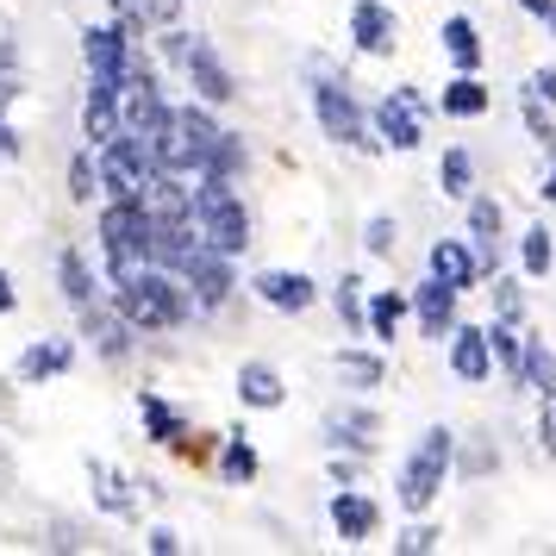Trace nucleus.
I'll use <instances>...</instances> for the list:
<instances>
[{"instance_id": "nucleus-1", "label": "nucleus", "mask_w": 556, "mask_h": 556, "mask_svg": "<svg viewBox=\"0 0 556 556\" xmlns=\"http://www.w3.org/2000/svg\"><path fill=\"white\" fill-rule=\"evenodd\" d=\"M106 301L138 326V338L181 331L188 319H201L194 301H188V288H181V276L156 269V263H138V269H126V276H113V281H106Z\"/></svg>"}, {"instance_id": "nucleus-2", "label": "nucleus", "mask_w": 556, "mask_h": 556, "mask_svg": "<svg viewBox=\"0 0 556 556\" xmlns=\"http://www.w3.org/2000/svg\"><path fill=\"white\" fill-rule=\"evenodd\" d=\"M306 106H313V126H319L326 144L381 156V138L369 131V106L356 101V88L338 76V70H313V76H306Z\"/></svg>"}, {"instance_id": "nucleus-3", "label": "nucleus", "mask_w": 556, "mask_h": 556, "mask_svg": "<svg viewBox=\"0 0 556 556\" xmlns=\"http://www.w3.org/2000/svg\"><path fill=\"white\" fill-rule=\"evenodd\" d=\"M194 226H201V238L213 251L226 256H244L256 238V219L231 176H194Z\"/></svg>"}, {"instance_id": "nucleus-4", "label": "nucleus", "mask_w": 556, "mask_h": 556, "mask_svg": "<svg viewBox=\"0 0 556 556\" xmlns=\"http://www.w3.org/2000/svg\"><path fill=\"white\" fill-rule=\"evenodd\" d=\"M94 238H101L106 281L126 276V269H138L144 251H151V206H144V194H106L101 219H94Z\"/></svg>"}, {"instance_id": "nucleus-5", "label": "nucleus", "mask_w": 556, "mask_h": 556, "mask_svg": "<svg viewBox=\"0 0 556 556\" xmlns=\"http://www.w3.org/2000/svg\"><path fill=\"white\" fill-rule=\"evenodd\" d=\"M451 469H456V431L451 426H426L419 444H413L406 463H401V481H394V494H401L406 513H426V506L444 494Z\"/></svg>"}, {"instance_id": "nucleus-6", "label": "nucleus", "mask_w": 556, "mask_h": 556, "mask_svg": "<svg viewBox=\"0 0 556 556\" xmlns=\"http://www.w3.org/2000/svg\"><path fill=\"white\" fill-rule=\"evenodd\" d=\"M426 119H431V101L413 81L369 101V131L381 138V151H426Z\"/></svg>"}, {"instance_id": "nucleus-7", "label": "nucleus", "mask_w": 556, "mask_h": 556, "mask_svg": "<svg viewBox=\"0 0 556 556\" xmlns=\"http://www.w3.org/2000/svg\"><path fill=\"white\" fill-rule=\"evenodd\" d=\"M94 169H101V194H144V181L156 176L151 144L138 131H113L106 144H94Z\"/></svg>"}, {"instance_id": "nucleus-8", "label": "nucleus", "mask_w": 556, "mask_h": 556, "mask_svg": "<svg viewBox=\"0 0 556 556\" xmlns=\"http://www.w3.org/2000/svg\"><path fill=\"white\" fill-rule=\"evenodd\" d=\"M181 276V288H188V301H194V313H219V306L238 294V256H226V251H213L201 238V251L188 256L176 269Z\"/></svg>"}, {"instance_id": "nucleus-9", "label": "nucleus", "mask_w": 556, "mask_h": 556, "mask_svg": "<svg viewBox=\"0 0 556 556\" xmlns=\"http://www.w3.org/2000/svg\"><path fill=\"white\" fill-rule=\"evenodd\" d=\"M76 338H88V351L101 356V363H126V356L138 351V326H131V319L106 301V294L94 306H81V313H76Z\"/></svg>"}, {"instance_id": "nucleus-10", "label": "nucleus", "mask_w": 556, "mask_h": 556, "mask_svg": "<svg viewBox=\"0 0 556 556\" xmlns=\"http://www.w3.org/2000/svg\"><path fill=\"white\" fill-rule=\"evenodd\" d=\"M131 51H138V38H131L119 20H106V26H88V31H81V63H88V81L126 88Z\"/></svg>"}, {"instance_id": "nucleus-11", "label": "nucleus", "mask_w": 556, "mask_h": 556, "mask_svg": "<svg viewBox=\"0 0 556 556\" xmlns=\"http://www.w3.org/2000/svg\"><path fill=\"white\" fill-rule=\"evenodd\" d=\"M319 438H326V451H351V456H376L381 444V413L369 401H344V406H331L326 419H319Z\"/></svg>"}, {"instance_id": "nucleus-12", "label": "nucleus", "mask_w": 556, "mask_h": 556, "mask_svg": "<svg viewBox=\"0 0 556 556\" xmlns=\"http://www.w3.org/2000/svg\"><path fill=\"white\" fill-rule=\"evenodd\" d=\"M463 238L476 244V263H481V281L501 276V251H506V206L494 194H469L463 201Z\"/></svg>"}, {"instance_id": "nucleus-13", "label": "nucleus", "mask_w": 556, "mask_h": 556, "mask_svg": "<svg viewBox=\"0 0 556 556\" xmlns=\"http://www.w3.org/2000/svg\"><path fill=\"white\" fill-rule=\"evenodd\" d=\"M456 313H463V294L451 281H438L431 269L419 288H406V319H419V338H431V344H444L456 331Z\"/></svg>"}, {"instance_id": "nucleus-14", "label": "nucleus", "mask_w": 556, "mask_h": 556, "mask_svg": "<svg viewBox=\"0 0 556 556\" xmlns=\"http://www.w3.org/2000/svg\"><path fill=\"white\" fill-rule=\"evenodd\" d=\"M251 294L269 306V313H288V319H294V313H313V306H319V281L306 276V269H256Z\"/></svg>"}, {"instance_id": "nucleus-15", "label": "nucleus", "mask_w": 556, "mask_h": 556, "mask_svg": "<svg viewBox=\"0 0 556 556\" xmlns=\"http://www.w3.org/2000/svg\"><path fill=\"white\" fill-rule=\"evenodd\" d=\"M181 76H188V88H194V101H206V106H231L238 101V76L226 70V56L213 51L206 38H194V51H188V63H181Z\"/></svg>"}, {"instance_id": "nucleus-16", "label": "nucleus", "mask_w": 556, "mask_h": 556, "mask_svg": "<svg viewBox=\"0 0 556 556\" xmlns=\"http://www.w3.org/2000/svg\"><path fill=\"white\" fill-rule=\"evenodd\" d=\"M351 45L363 56H394L401 51V20L388 0H351Z\"/></svg>"}, {"instance_id": "nucleus-17", "label": "nucleus", "mask_w": 556, "mask_h": 556, "mask_svg": "<svg viewBox=\"0 0 556 556\" xmlns=\"http://www.w3.org/2000/svg\"><path fill=\"white\" fill-rule=\"evenodd\" d=\"M326 513H331V531H338V544H369V538L381 531V506H376V494H363V488H351V481H344V488L331 494Z\"/></svg>"}, {"instance_id": "nucleus-18", "label": "nucleus", "mask_w": 556, "mask_h": 556, "mask_svg": "<svg viewBox=\"0 0 556 556\" xmlns=\"http://www.w3.org/2000/svg\"><path fill=\"white\" fill-rule=\"evenodd\" d=\"M76 369V338H31L20 363H13V381H26V388H45V381L70 376Z\"/></svg>"}, {"instance_id": "nucleus-19", "label": "nucleus", "mask_w": 556, "mask_h": 556, "mask_svg": "<svg viewBox=\"0 0 556 556\" xmlns=\"http://www.w3.org/2000/svg\"><path fill=\"white\" fill-rule=\"evenodd\" d=\"M444 356H451V376L463 388H481L494 381V351H488V326H456L444 338Z\"/></svg>"}, {"instance_id": "nucleus-20", "label": "nucleus", "mask_w": 556, "mask_h": 556, "mask_svg": "<svg viewBox=\"0 0 556 556\" xmlns=\"http://www.w3.org/2000/svg\"><path fill=\"white\" fill-rule=\"evenodd\" d=\"M231 388H238L244 413H276V406H288V381H281V369L263 363V356H244L238 376H231Z\"/></svg>"}, {"instance_id": "nucleus-21", "label": "nucleus", "mask_w": 556, "mask_h": 556, "mask_svg": "<svg viewBox=\"0 0 556 556\" xmlns=\"http://www.w3.org/2000/svg\"><path fill=\"white\" fill-rule=\"evenodd\" d=\"M426 269H431L438 281H451L456 294L481 288V263H476V244H469V238H431Z\"/></svg>"}, {"instance_id": "nucleus-22", "label": "nucleus", "mask_w": 556, "mask_h": 556, "mask_svg": "<svg viewBox=\"0 0 556 556\" xmlns=\"http://www.w3.org/2000/svg\"><path fill=\"white\" fill-rule=\"evenodd\" d=\"M56 294L76 306V313L101 301V276H94L88 251H76V244H63V251H56Z\"/></svg>"}, {"instance_id": "nucleus-23", "label": "nucleus", "mask_w": 556, "mask_h": 556, "mask_svg": "<svg viewBox=\"0 0 556 556\" xmlns=\"http://www.w3.org/2000/svg\"><path fill=\"white\" fill-rule=\"evenodd\" d=\"M488 106H494V88L481 81V70H456L451 88L438 94V113H444V119H481Z\"/></svg>"}, {"instance_id": "nucleus-24", "label": "nucleus", "mask_w": 556, "mask_h": 556, "mask_svg": "<svg viewBox=\"0 0 556 556\" xmlns=\"http://www.w3.org/2000/svg\"><path fill=\"white\" fill-rule=\"evenodd\" d=\"M113 131H119V88L88 81V94H81V144H106Z\"/></svg>"}, {"instance_id": "nucleus-25", "label": "nucleus", "mask_w": 556, "mask_h": 556, "mask_svg": "<svg viewBox=\"0 0 556 556\" xmlns=\"http://www.w3.org/2000/svg\"><path fill=\"white\" fill-rule=\"evenodd\" d=\"M406 326V294L401 288H376L369 301H363V331L376 338V344H394Z\"/></svg>"}, {"instance_id": "nucleus-26", "label": "nucleus", "mask_w": 556, "mask_h": 556, "mask_svg": "<svg viewBox=\"0 0 556 556\" xmlns=\"http://www.w3.org/2000/svg\"><path fill=\"white\" fill-rule=\"evenodd\" d=\"M488 351H494V376L519 394V363H526V326H513V319H494L488 326Z\"/></svg>"}, {"instance_id": "nucleus-27", "label": "nucleus", "mask_w": 556, "mask_h": 556, "mask_svg": "<svg viewBox=\"0 0 556 556\" xmlns=\"http://www.w3.org/2000/svg\"><path fill=\"white\" fill-rule=\"evenodd\" d=\"M138 419H144L151 444H188V413L169 406L163 394H138Z\"/></svg>"}, {"instance_id": "nucleus-28", "label": "nucleus", "mask_w": 556, "mask_h": 556, "mask_svg": "<svg viewBox=\"0 0 556 556\" xmlns=\"http://www.w3.org/2000/svg\"><path fill=\"white\" fill-rule=\"evenodd\" d=\"M244 169H251V144H244V131L219 126V138L206 144L201 176H231V181H244Z\"/></svg>"}, {"instance_id": "nucleus-29", "label": "nucleus", "mask_w": 556, "mask_h": 556, "mask_svg": "<svg viewBox=\"0 0 556 556\" xmlns=\"http://www.w3.org/2000/svg\"><path fill=\"white\" fill-rule=\"evenodd\" d=\"M438 194L456 206L476 194V156H469V144H451V151L438 156Z\"/></svg>"}, {"instance_id": "nucleus-30", "label": "nucleus", "mask_w": 556, "mask_h": 556, "mask_svg": "<svg viewBox=\"0 0 556 556\" xmlns=\"http://www.w3.org/2000/svg\"><path fill=\"white\" fill-rule=\"evenodd\" d=\"M331 363H338V376H344V388H363V394L388 381V356H381V351H363V344H344V351L331 356Z\"/></svg>"}, {"instance_id": "nucleus-31", "label": "nucleus", "mask_w": 556, "mask_h": 556, "mask_svg": "<svg viewBox=\"0 0 556 556\" xmlns=\"http://www.w3.org/2000/svg\"><path fill=\"white\" fill-rule=\"evenodd\" d=\"M256 469H263V463H256V451H251V438H244V426H231V431H226V444H219V481H226V488H251Z\"/></svg>"}, {"instance_id": "nucleus-32", "label": "nucleus", "mask_w": 556, "mask_h": 556, "mask_svg": "<svg viewBox=\"0 0 556 556\" xmlns=\"http://www.w3.org/2000/svg\"><path fill=\"white\" fill-rule=\"evenodd\" d=\"M88 476H94V501H101V513H113V519H138V494H131L126 476H113L106 463H88Z\"/></svg>"}, {"instance_id": "nucleus-33", "label": "nucleus", "mask_w": 556, "mask_h": 556, "mask_svg": "<svg viewBox=\"0 0 556 556\" xmlns=\"http://www.w3.org/2000/svg\"><path fill=\"white\" fill-rule=\"evenodd\" d=\"M444 56H451V70H481V31L469 13L444 20Z\"/></svg>"}, {"instance_id": "nucleus-34", "label": "nucleus", "mask_w": 556, "mask_h": 556, "mask_svg": "<svg viewBox=\"0 0 556 556\" xmlns=\"http://www.w3.org/2000/svg\"><path fill=\"white\" fill-rule=\"evenodd\" d=\"M519 388H531V394H556V351L538 338V331H526V363H519Z\"/></svg>"}, {"instance_id": "nucleus-35", "label": "nucleus", "mask_w": 556, "mask_h": 556, "mask_svg": "<svg viewBox=\"0 0 556 556\" xmlns=\"http://www.w3.org/2000/svg\"><path fill=\"white\" fill-rule=\"evenodd\" d=\"M551 269H556L551 226H526V231H519V276H526V281H544Z\"/></svg>"}, {"instance_id": "nucleus-36", "label": "nucleus", "mask_w": 556, "mask_h": 556, "mask_svg": "<svg viewBox=\"0 0 556 556\" xmlns=\"http://www.w3.org/2000/svg\"><path fill=\"white\" fill-rule=\"evenodd\" d=\"M63 188H70V201H76V206H94V194H101V169H94V144H81V151L70 156V169H63Z\"/></svg>"}, {"instance_id": "nucleus-37", "label": "nucleus", "mask_w": 556, "mask_h": 556, "mask_svg": "<svg viewBox=\"0 0 556 556\" xmlns=\"http://www.w3.org/2000/svg\"><path fill=\"white\" fill-rule=\"evenodd\" d=\"M363 276H338L331 281V313H338V326L351 331V338H363Z\"/></svg>"}, {"instance_id": "nucleus-38", "label": "nucleus", "mask_w": 556, "mask_h": 556, "mask_svg": "<svg viewBox=\"0 0 556 556\" xmlns=\"http://www.w3.org/2000/svg\"><path fill=\"white\" fill-rule=\"evenodd\" d=\"M519 269H501V276H488V294H494V319H513V326H526V288H519Z\"/></svg>"}, {"instance_id": "nucleus-39", "label": "nucleus", "mask_w": 556, "mask_h": 556, "mask_svg": "<svg viewBox=\"0 0 556 556\" xmlns=\"http://www.w3.org/2000/svg\"><path fill=\"white\" fill-rule=\"evenodd\" d=\"M519 119H526L531 144H538L544 156H556V119H551V106H544V101H531V94H519Z\"/></svg>"}, {"instance_id": "nucleus-40", "label": "nucleus", "mask_w": 556, "mask_h": 556, "mask_svg": "<svg viewBox=\"0 0 556 556\" xmlns=\"http://www.w3.org/2000/svg\"><path fill=\"white\" fill-rule=\"evenodd\" d=\"M194 38H201V31H188L181 20H176V26H163V31H151L156 63H169V70H181V63H188V51H194Z\"/></svg>"}, {"instance_id": "nucleus-41", "label": "nucleus", "mask_w": 556, "mask_h": 556, "mask_svg": "<svg viewBox=\"0 0 556 556\" xmlns=\"http://www.w3.org/2000/svg\"><path fill=\"white\" fill-rule=\"evenodd\" d=\"M456 469H463V476H494V469H501V451L488 444V431H476V438L456 451Z\"/></svg>"}, {"instance_id": "nucleus-42", "label": "nucleus", "mask_w": 556, "mask_h": 556, "mask_svg": "<svg viewBox=\"0 0 556 556\" xmlns=\"http://www.w3.org/2000/svg\"><path fill=\"white\" fill-rule=\"evenodd\" d=\"M394 238H401L394 213H369V219H363V251L369 256H394Z\"/></svg>"}, {"instance_id": "nucleus-43", "label": "nucleus", "mask_w": 556, "mask_h": 556, "mask_svg": "<svg viewBox=\"0 0 556 556\" xmlns=\"http://www.w3.org/2000/svg\"><path fill=\"white\" fill-rule=\"evenodd\" d=\"M106 13H113V20H119L138 45L151 38V0H106Z\"/></svg>"}, {"instance_id": "nucleus-44", "label": "nucleus", "mask_w": 556, "mask_h": 556, "mask_svg": "<svg viewBox=\"0 0 556 556\" xmlns=\"http://www.w3.org/2000/svg\"><path fill=\"white\" fill-rule=\"evenodd\" d=\"M394 551H401V556H426V551H438V526L413 513V526H401V538H394Z\"/></svg>"}, {"instance_id": "nucleus-45", "label": "nucleus", "mask_w": 556, "mask_h": 556, "mask_svg": "<svg viewBox=\"0 0 556 556\" xmlns=\"http://www.w3.org/2000/svg\"><path fill=\"white\" fill-rule=\"evenodd\" d=\"M526 94H531V101H544V106H556V63H544V70H531Z\"/></svg>"}, {"instance_id": "nucleus-46", "label": "nucleus", "mask_w": 556, "mask_h": 556, "mask_svg": "<svg viewBox=\"0 0 556 556\" xmlns=\"http://www.w3.org/2000/svg\"><path fill=\"white\" fill-rule=\"evenodd\" d=\"M144 551H151V556H176L181 551L176 526H151V531H144Z\"/></svg>"}, {"instance_id": "nucleus-47", "label": "nucleus", "mask_w": 556, "mask_h": 556, "mask_svg": "<svg viewBox=\"0 0 556 556\" xmlns=\"http://www.w3.org/2000/svg\"><path fill=\"white\" fill-rule=\"evenodd\" d=\"M20 151H26V138H20V126L0 113V163H20Z\"/></svg>"}, {"instance_id": "nucleus-48", "label": "nucleus", "mask_w": 556, "mask_h": 556, "mask_svg": "<svg viewBox=\"0 0 556 556\" xmlns=\"http://www.w3.org/2000/svg\"><path fill=\"white\" fill-rule=\"evenodd\" d=\"M0 76H20V45L13 38H0Z\"/></svg>"}, {"instance_id": "nucleus-49", "label": "nucleus", "mask_w": 556, "mask_h": 556, "mask_svg": "<svg viewBox=\"0 0 556 556\" xmlns=\"http://www.w3.org/2000/svg\"><path fill=\"white\" fill-rule=\"evenodd\" d=\"M20 94H26V81H20V76H0V113L20 101Z\"/></svg>"}, {"instance_id": "nucleus-50", "label": "nucleus", "mask_w": 556, "mask_h": 556, "mask_svg": "<svg viewBox=\"0 0 556 556\" xmlns=\"http://www.w3.org/2000/svg\"><path fill=\"white\" fill-rule=\"evenodd\" d=\"M0 313H20V288H13L7 269H0Z\"/></svg>"}, {"instance_id": "nucleus-51", "label": "nucleus", "mask_w": 556, "mask_h": 556, "mask_svg": "<svg viewBox=\"0 0 556 556\" xmlns=\"http://www.w3.org/2000/svg\"><path fill=\"white\" fill-rule=\"evenodd\" d=\"M538 194H544V206H556V156H551V169H544V188Z\"/></svg>"}, {"instance_id": "nucleus-52", "label": "nucleus", "mask_w": 556, "mask_h": 556, "mask_svg": "<svg viewBox=\"0 0 556 556\" xmlns=\"http://www.w3.org/2000/svg\"><path fill=\"white\" fill-rule=\"evenodd\" d=\"M513 7H526V13H531V20H544V13H551V7H556V0H513Z\"/></svg>"}, {"instance_id": "nucleus-53", "label": "nucleus", "mask_w": 556, "mask_h": 556, "mask_svg": "<svg viewBox=\"0 0 556 556\" xmlns=\"http://www.w3.org/2000/svg\"><path fill=\"white\" fill-rule=\"evenodd\" d=\"M13 413V388H7V376H0V419Z\"/></svg>"}, {"instance_id": "nucleus-54", "label": "nucleus", "mask_w": 556, "mask_h": 556, "mask_svg": "<svg viewBox=\"0 0 556 556\" xmlns=\"http://www.w3.org/2000/svg\"><path fill=\"white\" fill-rule=\"evenodd\" d=\"M538 26H544V31H551V38H556V7H551V13H544V20H538Z\"/></svg>"}]
</instances>
